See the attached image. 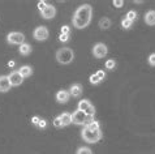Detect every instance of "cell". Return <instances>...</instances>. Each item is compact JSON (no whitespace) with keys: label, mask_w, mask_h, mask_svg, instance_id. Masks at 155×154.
Listing matches in <instances>:
<instances>
[{"label":"cell","mask_w":155,"mask_h":154,"mask_svg":"<svg viewBox=\"0 0 155 154\" xmlns=\"http://www.w3.org/2000/svg\"><path fill=\"white\" fill-rule=\"evenodd\" d=\"M91 16H93V8L89 4H84V5L78 7L72 18L73 26L77 29L86 28L90 24V21H91Z\"/></svg>","instance_id":"obj_1"},{"label":"cell","mask_w":155,"mask_h":154,"mask_svg":"<svg viewBox=\"0 0 155 154\" xmlns=\"http://www.w3.org/2000/svg\"><path fill=\"white\" fill-rule=\"evenodd\" d=\"M74 59V52L69 47H64V49L58 50L56 52V60L60 64H71Z\"/></svg>","instance_id":"obj_2"},{"label":"cell","mask_w":155,"mask_h":154,"mask_svg":"<svg viewBox=\"0 0 155 154\" xmlns=\"http://www.w3.org/2000/svg\"><path fill=\"white\" fill-rule=\"evenodd\" d=\"M81 137L84 139V141H86V142H89V144H95L102 139V132L101 131H90L84 127L82 132H81Z\"/></svg>","instance_id":"obj_3"},{"label":"cell","mask_w":155,"mask_h":154,"mask_svg":"<svg viewBox=\"0 0 155 154\" xmlns=\"http://www.w3.org/2000/svg\"><path fill=\"white\" fill-rule=\"evenodd\" d=\"M94 120V118H90V116H86V115L82 112V111H80V110H77L73 112L72 115V123H74L77 124V126H86V124H89V123H91Z\"/></svg>","instance_id":"obj_4"},{"label":"cell","mask_w":155,"mask_h":154,"mask_svg":"<svg viewBox=\"0 0 155 154\" xmlns=\"http://www.w3.org/2000/svg\"><path fill=\"white\" fill-rule=\"evenodd\" d=\"M77 110L82 111L86 116H90V118H94V115H95V107H94L91 105V102L87 101V99L80 101L78 106H77Z\"/></svg>","instance_id":"obj_5"},{"label":"cell","mask_w":155,"mask_h":154,"mask_svg":"<svg viewBox=\"0 0 155 154\" xmlns=\"http://www.w3.org/2000/svg\"><path fill=\"white\" fill-rule=\"evenodd\" d=\"M7 42L9 45H22L25 43V35L18 32H12L7 35Z\"/></svg>","instance_id":"obj_6"},{"label":"cell","mask_w":155,"mask_h":154,"mask_svg":"<svg viewBox=\"0 0 155 154\" xmlns=\"http://www.w3.org/2000/svg\"><path fill=\"white\" fill-rule=\"evenodd\" d=\"M50 35V32H48V29H47L46 26H38L35 28V30L33 32V37L35 38L37 41H46L47 38H48Z\"/></svg>","instance_id":"obj_7"},{"label":"cell","mask_w":155,"mask_h":154,"mask_svg":"<svg viewBox=\"0 0 155 154\" xmlns=\"http://www.w3.org/2000/svg\"><path fill=\"white\" fill-rule=\"evenodd\" d=\"M107 52H108V49H107V46L104 43H97L95 46L93 47V55L95 56L97 59H102V58H104Z\"/></svg>","instance_id":"obj_8"},{"label":"cell","mask_w":155,"mask_h":154,"mask_svg":"<svg viewBox=\"0 0 155 154\" xmlns=\"http://www.w3.org/2000/svg\"><path fill=\"white\" fill-rule=\"evenodd\" d=\"M8 80L11 82V86H18V85L22 84L24 77L18 73V71H13L8 75Z\"/></svg>","instance_id":"obj_9"},{"label":"cell","mask_w":155,"mask_h":154,"mask_svg":"<svg viewBox=\"0 0 155 154\" xmlns=\"http://www.w3.org/2000/svg\"><path fill=\"white\" fill-rule=\"evenodd\" d=\"M55 15H56V9H55V7L51 5V4H48V5H47L45 9L41 12V16H42L45 20H51V18H54Z\"/></svg>","instance_id":"obj_10"},{"label":"cell","mask_w":155,"mask_h":154,"mask_svg":"<svg viewBox=\"0 0 155 154\" xmlns=\"http://www.w3.org/2000/svg\"><path fill=\"white\" fill-rule=\"evenodd\" d=\"M11 82L8 76H0V93H7L11 90Z\"/></svg>","instance_id":"obj_11"},{"label":"cell","mask_w":155,"mask_h":154,"mask_svg":"<svg viewBox=\"0 0 155 154\" xmlns=\"http://www.w3.org/2000/svg\"><path fill=\"white\" fill-rule=\"evenodd\" d=\"M69 97H71V94L68 90H59L56 93V101L59 103H67L69 101Z\"/></svg>","instance_id":"obj_12"},{"label":"cell","mask_w":155,"mask_h":154,"mask_svg":"<svg viewBox=\"0 0 155 154\" xmlns=\"http://www.w3.org/2000/svg\"><path fill=\"white\" fill-rule=\"evenodd\" d=\"M69 94L73 98H78L82 94V85L81 84H73L69 89Z\"/></svg>","instance_id":"obj_13"},{"label":"cell","mask_w":155,"mask_h":154,"mask_svg":"<svg viewBox=\"0 0 155 154\" xmlns=\"http://www.w3.org/2000/svg\"><path fill=\"white\" fill-rule=\"evenodd\" d=\"M145 22L150 25V26H154L155 25V11L150 9L149 12H146L145 15Z\"/></svg>","instance_id":"obj_14"},{"label":"cell","mask_w":155,"mask_h":154,"mask_svg":"<svg viewBox=\"0 0 155 154\" xmlns=\"http://www.w3.org/2000/svg\"><path fill=\"white\" fill-rule=\"evenodd\" d=\"M60 122H61L63 124V127H67V126H69V124H72V114L69 112H64L60 115Z\"/></svg>","instance_id":"obj_15"},{"label":"cell","mask_w":155,"mask_h":154,"mask_svg":"<svg viewBox=\"0 0 155 154\" xmlns=\"http://www.w3.org/2000/svg\"><path fill=\"white\" fill-rule=\"evenodd\" d=\"M18 73L24 77V79H26V77H30L33 73V68L30 67V65H22L18 69Z\"/></svg>","instance_id":"obj_16"},{"label":"cell","mask_w":155,"mask_h":154,"mask_svg":"<svg viewBox=\"0 0 155 154\" xmlns=\"http://www.w3.org/2000/svg\"><path fill=\"white\" fill-rule=\"evenodd\" d=\"M18 52L21 55H24V56H28V55L31 52V46H30L29 43H22L18 49Z\"/></svg>","instance_id":"obj_17"},{"label":"cell","mask_w":155,"mask_h":154,"mask_svg":"<svg viewBox=\"0 0 155 154\" xmlns=\"http://www.w3.org/2000/svg\"><path fill=\"white\" fill-rule=\"evenodd\" d=\"M99 28L106 30V29H110L111 28V20L108 17H103L102 20H99Z\"/></svg>","instance_id":"obj_18"},{"label":"cell","mask_w":155,"mask_h":154,"mask_svg":"<svg viewBox=\"0 0 155 154\" xmlns=\"http://www.w3.org/2000/svg\"><path fill=\"white\" fill-rule=\"evenodd\" d=\"M85 128H87V129H90V131H101V124H99V122L93 120L91 123L86 124Z\"/></svg>","instance_id":"obj_19"},{"label":"cell","mask_w":155,"mask_h":154,"mask_svg":"<svg viewBox=\"0 0 155 154\" xmlns=\"http://www.w3.org/2000/svg\"><path fill=\"white\" fill-rule=\"evenodd\" d=\"M76 154H93V152H91V149L87 146H81V148H78V150H77Z\"/></svg>","instance_id":"obj_20"},{"label":"cell","mask_w":155,"mask_h":154,"mask_svg":"<svg viewBox=\"0 0 155 154\" xmlns=\"http://www.w3.org/2000/svg\"><path fill=\"white\" fill-rule=\"evenodd\" d=\"M89 80H90V84H93V85H98V84H101V82H102V81L99 80V77H98L95 73L90 76V79H89Z\"/></svg>","instance_id":"obj_21"},{"label":"cell","mask_w":155,"mask_h":154,"mask_svg":"<svg viewBox=\"0 0 155 154\" xmlns=\"http://www.w3.org/2000/svg\"><path fill=\"white\" fill-rule=\"evenodd\" d=\"M125 17H127V18H128L129 21H132V22H133V21H134V20L137 18V13H136L134 11H129Z\"/></svg>","instance_id":"obj_22"},{"label":"cell","mask_w":155,"mask_h":154,"mask_svg":"<svg viewBox=\"0 0 155 154\" xmlns=\"http://www.w3.org/2000/svg\"><path fill=\"white\" fill-rule=\"evenodd\" d=\"M121 26L124 29H129V28L132 26V21H129L127 17H125V18H123V21H121Z\"/></svg>","instance_id":"obj_23"},{"label":"cell","mask_w":155,"mask_h":154,"mask_svg":"<svg viewBox=\"0 0 155 154\" xmlns=\"http://www.w3.org/2000/svg\"><path fill=\"white\" fill-rule=\"evenodd\" d=\"M115 67H116V63H115V60H107L106 62V68L107 69H115Z\"/></svg>","instance_id":"obj_24"},{"label":"cell","mask_w":155,"mask_h":154,"mask_svg":"<svg viewBox=\"0 0 155 154\" xmlns=\"http://www.w3.org/2000/svg\"><path fill=\"white\" fill-rule=\"evenodd\" d=\"M147 60H149V64H150V65H151V67H155V52L150 55Z\"/></svg>","instance_id":"obj_25"},{"label":"cell","mask_w":155,"mask_h":154,"mask_svg":"<svg viewBox=\"0 0 155 154\" xmlns=\"http://www.w3.org/2000/svg\"><path fill=\"white\" fill-rule=\"evenodd\" d=\"M38 128H41V129H45V128L47 127V122L45 120V119H41L39 120V123H38V126H37Z\"/></svg>","instance_id":"obj_26"},{"label":"cell","mask_w":155,"mask_h":154,"mask_svg":"<svg viewBox=\"0 0 155 154\" xmlns=\"http://www.w3.org/2000/svg\"><path fill=\"white\" fill-rule=\"evenodd\" d=\"M95 75L99 77V80H101V81H103V80L106 79V72H104V71H98Z\"/></svg>","instance_id":"obj_27"},{"label":"cell","mask_w":155,"mask_h":154,"mask_svg":"<svg viewBox=\"0 0 155 154\" xmlns=\"http://www.w3.org/2000/svg\"><path fill=\"white\" fill-rule=\"evenodd\" d=\"M59 41L60 42H68V41H69V35H67V34H60V35H59Z\"/></svg>","instance_id":"obj_28"},{"label":"cell","mask_w":155,"mask_h":154,"mask_svg":"<svg viewBox=\"0 0 155 154\" xmlns=\"http://www.w3.org/2000/svg\"><path fill=\"white\" fill-rule=\"evenodd\" d=\"M54 126L56 127V128H61L63 127V124H61V122H60V118L59 116L54 119Z\"/></svg>","instance_id":"obj_29"},{"label":"cell","mask_w":155,"mask_h":154,"mask_svg":"<svg viewBox=\"0 0 155 154\" xmlns=\"http://www.w3.org/2000/svg\"><path fill=\"white\" fill-rule=\"evenodd\" d=\"M69 32H71V28L69 26H67V25L61 26V34H67V35H69Z\"/></svg>","instance_id":"obj_30"},{"label":"cell","mask_w":155,"mask_h":154,"mask_svg":"<svg viewBox=\"0 0 155 154\" xmlns=\"http://www.w3.org/2000/svg\"><path fill=\"white\" fill-rule=\"evenodd\" d=\"M47 5H48V4H47L46 2H39V3H38V9H39V11L42 12V11L45 9V8H46Z\"/></svg>","instance_id":"obj_31"},{"label":"cell","mask_w":155,"mask_h":154,"mask_svg":"<svg viewBox=\"0 0 155 154\" xmlns=\"http://www.w3.org/2000/svg\"><path fill=\"white\" fill-rule=\"evenodd\" d=\"M114 5H115L116 8H121V7L124 5V2H121V0H115V2H114Z\"/></svg>","instance_id":"obj_32"},{"label":"cell","mask_w":155,"mask_h":154,"mask_svg":"<svg viewBox=\"0 0 155 154\" xmlns=\"http://www.w3.org/2000/svg\"><path fill=\"white\" fill-rule=\"evenodd\" d=\"M39 120H41V119L38 118V116H34V118L31 119V123L34 124V126H38V123H39Z\"/></svg>","instance_id":"obj_33"},{"label":"cell","mask_w":155,"mask_h":154,"mask_svg":"<svg viewBox=\"0 0 155 154\" xmlns=\"http://www.w3.org/2000/svg\"><path fill=\"white\" fill-rule=\"evenodd\" d=\"M8 65H9V67H13V65H15V62H9V63H8Z\"/></svg>","instance_id":"obj_34"}]
</instances>
